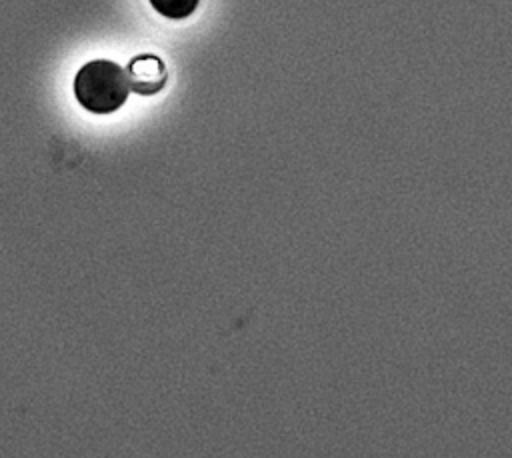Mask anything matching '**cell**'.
<instances>
[{
	"label": "cell",
	"instance_id": "cell-2",
	"mask_svg": "<svg viewBox=\"0 0 512 458\" xmlns=\"http://www.w3.org/2000/svg\"><path fill=\"white\" fill-rule=\"evenodd\" d=\"M126 72H128L130 88L136 94H142V96L158 94L164 88L166 80H168L166 64L156 54H138V56H134L128 62Z\"/></svg>",
	"mask_w": 512,
	"mask_h": 458
},
{
	"label": "cell",
	"instance_id": "cell-3",
	"mask_svg": "<svg viewBox=\"0 0 512 458\" xmlns=\"http://www.w3.org/2000/svg\"><path fill=\"white\" fill-rule=\"evenodd\" d=\"M152 8L168 18V20H184L192 16L200 4V0H148Z\"/></svg>",
	"mask_w": 512,
	"mask_h": 458
},
{
	"label": "cell",
	"instance_id": "cell-1",
	"mask_svg": "<svg viewBox=\"0 0 512 458\" xmlns=\"http://www.w3.org/2000/svg\"><path fill=\"white\" fill-rule=\"evenodd\" d=\"M128 72L112 60H90L74 76V98L92 114H112L128 98Z\"/></svg>",
	"mask_w": 512,
	"mask_h": 458
}]
</instances>
